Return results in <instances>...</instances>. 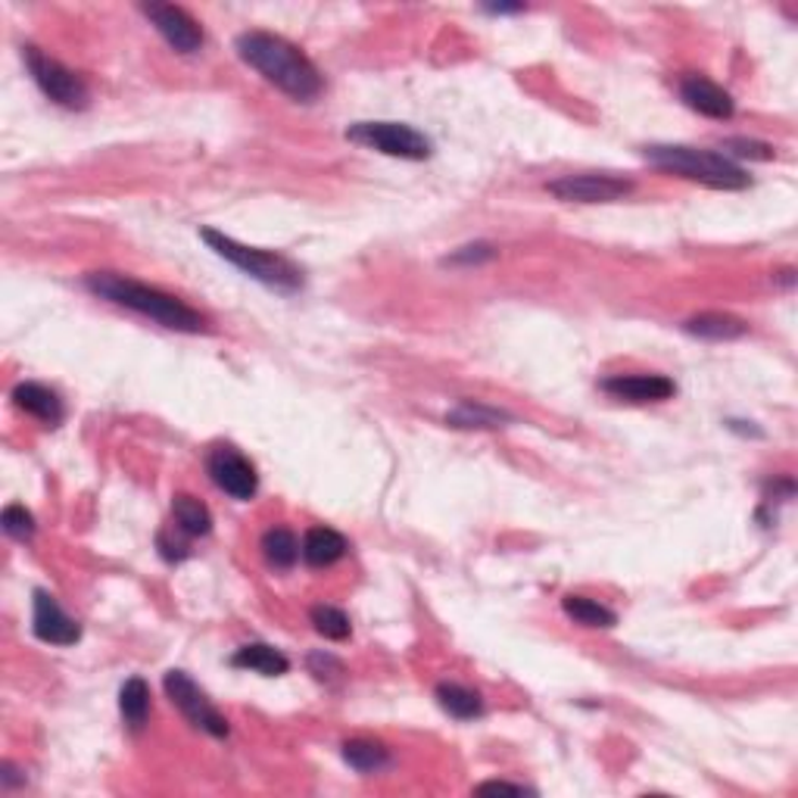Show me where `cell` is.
I'll return each mask as SVG.
<instances>
[{"mask_svg": "<svg viewBox=\"0 0 798 798\" xmlns=\"http://www.w3.org/2000/svg\"><path fill=\"white\" fill-rule=\"evenodd\" d=\"M237 56L247 63L249 69L272 81L278 91H284L294 100H312L322 91V75L312 66V60L291 44L287 38L272 35V31H244L234 41Z\"/></svg>", "mask_w": 798, "mask_h": 798, "instance_id": "obj_1", "label": "cell"}, {"mask_svg": "<svg viewBox=\"0 0 798 798\" xmlns=\"http://www.w3.org/2000/svg\"><path fill=\"white\" fill-rule=\"evenodd\" d=\"M85 287L100 299H110L123 309H131L138 316H144L150 322L163 324L178 334H206L209 324L200 316L197 309H191L184 299L172 297L159 287L141 284L134 278H125L116 272H91L85 278Z\"/></svg>", "mask_w": 798, "mask_h": 798, "instance_id": "obj_2", "label": "cell"}, {"mask_svg": "<svg viewBox=\"0 0 798 798\" xmlns=\"http://www.w3.org/2000/svg\"><path fill=\"white\" fill-rule=\"evenodd\" d=\"M643 156L652 166H658L665 172L690 178V181H698V184L715 188V191H743V188L751 184L748 172L736 159L715 153V150L683 147V144H652V147H643Z\"/></svg>", "mask_w": 798, "mask_h": 798, "instance_id": "obj_3", "label": "cell"}, {"mask_svg": "<svg viewBox=\"0 0 798 798\" xmlns=\"http://www.w3.org/2000/svg\"><path fill=\"white\" fill-rule=\"evenodd\" d=\"M200 237L209 244V249L216 256L228 259L234 269H241L249 278H256L259 284L272 287V291H281V294H297L303 287V269L294 266L287 256L281 253H269V249H256V247H244L237 244L234 237L228 234H219L213 228H200Z\"/></svg>", "mask_w": 798, "mask_h": 798, "instance_id": "obj_4", "label": "cell"}, {"mask_svg": "<svg viewBox=\"0 0 798 798\" xmlns=\"http://www.w3.org/2000/svg\"><path fill=\"white\" fill-rule=\"evenodd\" d=\"M347 141L362 144V147L377 150L384 156H399V159H427L434 153V144L415 131L412 125L402 123H356L347 128Z\"/></svg>", "mask_w": 798, "mask_h": 798, "instance_id": "obj_5", "label": "cell"}, {"mask_svg": "<svg viewBox=\"0 0 798 798\" xmlns=\"http://www.w3.org/2000/svg\"><path fill=\"white\" fill-rule=\"evenodd\" d=\"M23 60L28 66V73L35 78V85L44 91V98H50L56 106H66V110H85L88 106V85L81 75H75L73 69H66L60 60H53L48 53H41L38 48H23Z\"/></svg>", "mask_w": 798, "mask_h": 798, "instance_id": "obj_6", "label": "cell"}, {"mask_svg": "<svg viewBox=\"0 0 798 798\" xmlns=\"http://www.w3.org/2000/svg\"><path fill=\"white\" fill-rule=\"evenodd\" d=\"M163 686H166V696L172 698L175 708H178L188 721L194 723L197 730L209 733V736H216V739L228 736V721H224V715L209 702V698H206V693L200 690L188 673L169 671L166 673V680H163Z\"/></svg>", "mask_w": 798, "mask_h": 798, "instance_id": "obj_7", "label": "cell"}, {"mask_svg": "<svg viewBox=\"0 0 798 798\" xmlns=\"http://www.w3.org/2000/svg\"><path fill=\"white\" fill-rule=\"evenodd\" d=\"M206 472L213 477V484L231 499L247 502L259 490V474L253 468V462H249L241 449L231 447V443H216V447L209 449Z\"/></svg>", "mask_w": 798, "mask_h": 798, "instance_id": "obj_8", "label": "cell"}, {"mask_svg": "<svg viewBox=\"0 0 798 798\" xmlns=\"http://www.w3.org/2000/svg\"><path fill=\"white\" fill-rule=\"evenodd\" d=\"M546 191L552 197L565 200V203H612V200H623L633 191V181L618 178V175H562L555 181H549Z\"/></svg>", "mask_w": 798, "mask_h": 798, "instance_id": "obj_9", "label": "cell"}, {"mask_svg": "<svg viewBox=\"0 0 798 798\" xmlns=\"http://www.w3.org/2000/svg\"><path fill=\"white\" fill-rule=\"evenodd\" d=\"M141 13L178 53H197L203 48V28L188 10L172 7V3H144Z\"/></svg>", "mask_w": 798, "mask_h": 798, "instance_id": "obj_10", "label": "cell"}, {"mask_svg": "<svg viewBox=\"0 0 798 798\" xmlns=\"http://www.w3.org/2000/svg\"><path fill=\"white\" fill-rule=\"evenodd\" d=\"M31 630L41 643H50V646H75L81 640V623L69 618L48 590H35Z\"/></svg>", "mask_w": 798, "mask_h": 798, "instance_id": "obj_11", "label": "cell"}, {"mask_svg": "<svg viewBox=\"0 0 798 798\" xmlns=\"http://www.w3.org/2000/svg\"><path fill=\"white\" fill-rule=\"evenodd\" d=\"M608 397L623 402H665L677 394V384L665 374H612L598 384Z\"/></svg>", "mask_w": 798, "mask_h": 798, "instance_id": "obj_12", "label": "cell"}, {"mask_svg": "<svg viewBox=\"0 0 798 798\" xmlns=\"http://www.w3.org/2000/svg\"><path fill=\"white\" fill-rule=\"evenodd\" d=\"M680 98L690 110H696L708 119H730L736 113V103L733 98L723 91L721 85H715L711 78L705 75H686L680 78Z\"/></svg>", "mask_w": 798, "mask_h": 798, "instance_id": "obj_13", "label": "cell"}, {"mask_svg": "<svg viewBox=\"0 0 798 798\" xmlns=\"http://www.w3.org/2000/svg\"><path fill=\"white\" fill-rule=\"evenodd\" d=\"M13 406L28 412V415H35L38 422L50 424V427L63 422V412H66L63 409V399L56 397L50 387L35 384V381H25V384L13 387Z\"/></svg>", "mask_w": 798, "mask_h": 798, "instance_id": "obj_14", "label": "cell"}, {"mask_svg": "<svg viewBox=\"0 0 798 798\" xmlns=\"http://www.w3.org/2000/svg\"><path fill=\"white\" fill-rule=\"evenodd\" d=\"M349 543L344 540V533H337L334 527H309L306 537H303V558L306 565L312 568H327L334 562H340L347 555Z\"/></svg>", "mask_w": 798, "mask_h": 798, "instance_id": "obj_15", "label": "cell"}, {"mask_svg": "<svg viewBox=\"0 0 798 798\" xmlns=\"http://www.w3.org/2000/svg\"><path fill=\"white\" fill-rule=\"evenodd\" d=\"M231 665H234V668H244V671L262 673V677H281V673L291 671L287 655L278 652L274 646H266V643L241 646L234 655H231Z\"/></svg>", "mask_w": 798, "mask_h": 798, "instance_id": "obj_16", "label": "cell"}, {"mask_svg": "<svg viewBox=\"0 0 798 798\" xmlns=\"http://www.w3.org/2000/svg\"><path fill=\"white\" fill-rule=\"evenodd\" d=\"M683 331L702 340H736V337H746L748 324L726 312H702L683 324Z\"/></svg>", "mask_w": 798, "mask_h": 798, "instance_id": "obj_17", "label": "cell"}, {"mask_svg": "<svg viewBox=\"0 0 798 798\" xmlns=\"http://www.w3.org/2000/svg\"><path fill=\"white\" fill-rule=\"evenodd\" d=\"M437 702L443 705L447 715L459 718V721H474L484 715V696L472 686H462V683H440Z\"/></svg>", "mask_w": 798, "mask_h": 798, "instance_id": "obj_18", "label": "cell"}, {"mask_svg": "<svg viewBox=\"0 0 798 798\" xmlns=\"http://www.w3.org/2000/svg\"><path fill=\"white\" fill-rule=\"evenodd\" d=\"M172 518L175 527L184 533V537H206L213 530V515L209 509L191 493H178L172 499Z\"/></svg>", "mask_w": 798, "mask_h": 798, "instance_id": "obj_19", "label": "cell"}, {"mask_svg": "<svg viewBox=\"0 0 798 798\" xmlns=\"http://www.w3.org/2000/svg\"><path fill=\"white\" fill-rule=\"evenodd\" d=\"M562 612L571 618L574 623H580V627H593V630H608V627H615L618 623V615L608 608V605H602L596 598H587V596H565L562 598Z\"/></svg>", "mask_w": 798, "mask_h": 798, "instance_id": "obj_20", "label": "cell"}, {"mask_svg": "<svg viewBox=\"0 0 798 798\" xmlns=\"http://www.w3.org/2000/svg\"><path fill=\"white\" fill-rule=\"evenodd\" d=\"M119 711H123L125 723L131 730H141L147 723L150 715V686L141 677H131L125 680L123 690H119Z\"/></svg>", "mask_w": 798, "mask_h": 798, "instance_id": "obj_21", "label": "cell"}, {"mask_svg": "<svg viewBox=\"0 0 798 798\" xmlns=\"http://www.w3.org/2000/svg\"><path fill=\"white\" fill-rule=\"evenodd\" d=\"M512 415L502 412V409H493L487 402H477V399H465L455 412H449L447 424L452 427H462V430H472V427H502V422H509Z\"/></svg>", "mask_w": 798, "mask_h": 798, "instance_id": "obj_22", "label": "cell"}, {"mask_svg": "<svg viewBox=\"0 0 798 798\" xmlns=\"http://www.w3.org/2000/svg\"><path fill=\"white\" fill-rule=\"evenodd\" d=\"M262 555H266V562H269L272 568H278V571L294 568L299 558L297 537H294L287 527H272V530L262 537Z\"/></svg>", "mask_w": 798, "mask_h": 798, "instance_id": "obj_23", "label": "cell"}, {"mask_svg": "<svg viewBox=\"0 0 798 798\" xmlns=\"http://www.w3.org/2000/svg\"><path fill=\"white\" fill-rule=\"evenodd\" d=\"M344 761H347L352 771L377 773L390 764V751L372 743V739H352V743L344 746Z\"/></svg>", "mask_w": 798, "mask_h": 798, "instance_id": "obj_24", "label": "cell"}, {"mask_svg": "<svg viewBox=\"0 0 798 798\" xmlns=\"http://www.w3.org/2000/svg\"><path fill=\"white\" fill-rule=\"evenodd\" d=\"M312 623H316V630L322 633L324 640H347L349 633H352V627H349V618L340 612V608H334V605H316L312 608Z\"/></svg>", "mask_w": 798, "mask_h": 798, "instance_id": "obj_25", "label": "cell"}, {"mask_svg": "<svg viewBox=\"0 0 798 798\" xmlns=\"http://www.w3.org/2000/svg\"><path fill=\"white\" fill-rule=\"evenodd\" d=\"M0 524H3V533L13 537V540H31L35 537V518L25 505H7L3 515H0Z\"/></svg>", "mask_w": 798, "mask_h": 798, "instance_id": "obj_26", "label": "cell"}, {"mask_svg": "<svg viewBox=\"0 0 798 798\" xmlns=\"http://www.w3.org/2000/svg\"><path fill=\"white\" fill-rule=\"evenodd\" d=\"M723 156H739V159H758L768 163L773 159V147L764 141H751V138H726L721 144Z\"/></svg>", "mask_w": 798, "mask_h": 798, "instance_id": "obj_27", "label": "cell"}, {"mask_svg": "<svg viewBox=\"0 0 798 798\" xmlns=\"http://www.w3.org/2000/svg\"><path fill=\"white\" fill-rule=\"evenodd\" d=\"M493 256H497V249L490 244H468V247L455 249L452 256H447L443 266H477V262H487Z\"/></svg>", "mask_w": 798, "mask_h": 798, "instance_id": "obj_28", "label": "cell"}, {"mask_svg": "<svg viewBox=\"0 0 798 798\" xmlns=\"http://www.w3.org/2000/svg\"><path fill=\"white\" fill-rule=\"evenodd\" d=\"M477 793H533V789H527L522 783H505V780H493V783H480L477 786Z\"/></svg>", "mask_w": 798, "mask_h": 798, "instance_id": "obj_29", "label": "cell"}, {"mask_svg": "<svg viewBox=\"0 0 798 798\" xmlns=\"http://www.w3.org/2000/svg\"><path fill=\"white\" fill-rule=\"evenodd\" d=\"M484 10H487V13H497V16H499V13H522L524 7H522V3H515V7H505V3H493V7H484Z\"/></svg>", "mask_w": 798, "mask_h": 798, "instance_id": "obj_30", "label": "cell"}]
</instances>
